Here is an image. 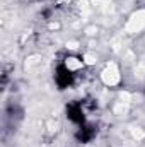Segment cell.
Returning <instances> with one entry per match:
<instances>
[{"label":"cell","mask_w":145,"mask_h":147,"mask_svg":"<svg viewBox=\"0 0 145 147\" xmlns=\"http://www.w3.org/2000/svg\"><path fill=\"white\" fill-rule=\"evenodd\" d=\"M84 65H85L84 57H75V55L65 57V60H63V63H62V67H65V69H67L68 72H72L73 75L77 72H80V70L84 69Z\"/></svg>","instance_id":"6da1fadb"},{"label":"cell","mask_w":145,"mask_h":147,"mask_svg":"<svg viewBox=\"0 0 145 147\" xmlns=\"http://www.w3.org/2000/svg\"><path fill=\"white\" fill-rule=\"evenodd\" d=\"M101 79H103L104 84H108V86H114L116 82H119V72L116 70L114 65H108V67L103 70V74H101Z\"/></svg>","instance_id":"7a4b0ae2"}]
</instances>
